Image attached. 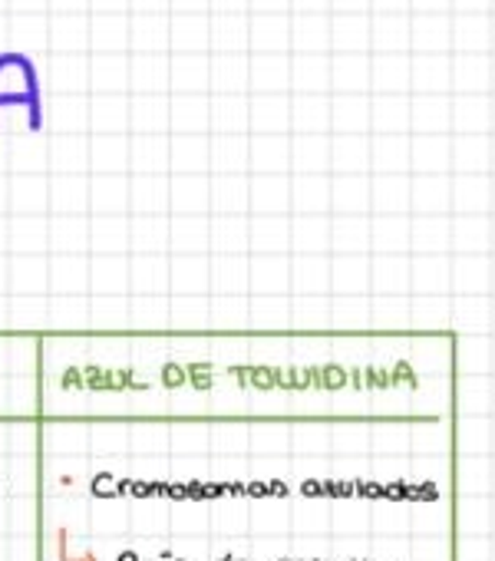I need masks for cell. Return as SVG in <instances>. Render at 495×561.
I'll return each mask as SVG.
<instances>
[{
    "mask_svg": "<svg viewBox=\"0 0 495 561\" xmlns=\"http://www.w3.org/2000/svg\"><path fill=\"white\" fill-rule=\"evenodd\" d=\"M185 383H192V390H198V393H208L211 390V367L208 364H188Z\"/></svg>",
    "mask_w": 495,
    "mask_h": 561,
    "instance_id": "obj_1",
    "label": "cell"
},
{
    "mask_svg": "<svg viewBox=\"0 0 495 561\" xmlns=\"http://www.w3.org/2000/svg\"><path fill=\"white\" fill-rule=\"evenodd\" d=\"M182 383H185V367H179V364H165V367H162V387L179 390Z\"/></svg>",
    "mask_w": 495,
    "mask_h": 561,
    "instance_id": "obj_2",
    "label": "cell"
}]
</instances>
